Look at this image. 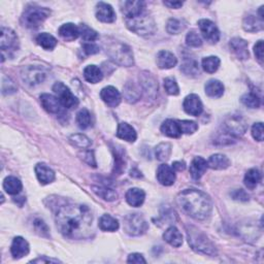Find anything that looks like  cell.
Here are the masks:
<instances>
[{
	"mask_svg": "<svg viewBox=\"0 0 264 264\" xmlns=\"http://www.w3.org/2000/svg\"><path fill=\"white\" fill-rule=\"evenodd\" d=\"M58 230L70 240H83L93 231V215L84 204H65L56 214Z\"/></svg>",
	"mask_w": 264,
	"mask_h": 264,
	"instance_id": "6da1fadb",
	"label": "cell"
},
{
	"mask_svg": "<svg viewBox=\"0 0 264 264\" xmlns=\"http://www.w3.org/2000/svg\"><path fill=\"white\" fill-rule=\"evenodd\" d=\"M176 202L187 215L196 219L206 220L212 209L208 195L196 189H186L177 195Z\"/></svg>",
	"mask_w": 264,
	"mask_h": 264,
	"instance_id": "7a4b0ae2",
	"label": "cell"
},
{
	"mask_svg": "<svg viewBox=\"0 0 264 264\" xmlns=\"http://www.w3.org/2000/svg\"><path fill=\"white\" fill-rule=\"evenodd\" d=\"M125 23L129 30L141 36L152 35L156 31V23L147 10L125 18Z\"/></svg>",
	"mask_w": 264,
	"mask_h": 264,
	"instance_id": "3957f363",
	"label": "cell"
},
{
	"mask_svg": "<svg viewBox=\"0 0 264 264\" xmlns=\"http://www.w3.org/2000/svg\"><path fill=\"white\" fill-rule=\"evenodd\" d=\"M187 236L191 248L198 253L214 256L217 254L214 244L201 230L194 226H187Z\"/></svg>",
	"mask_w": 264,
	"mask_h": 264,
	"instance_id": "277c9868",
	"label": "cell"
},
{
	"mask_svg": "<svg viewBox=\"0 0 264 264\" xmlns=\"http://www.w3.org/2000/svg\"><path fill=\"white\" fill-rule=\"evenodd\" d=\"M106 53L112 60L121 66L130 67L134 64V58L131 49L119 41H113L108 44Z\"/></svg>",
	"mask_w": 264,
	"mask_h": 264,
	"instance_id": "5b68a950",
	"label": "cell"
},
{
	"mask_svg": "<svg viewBox=\"0 0 264 264\" xmlns=\"http://www.w3.org/2000/svg\"><path fill=\"white\" fill-rule=\"evenodd\" d=\"M51 15V11L47 7L38 5H29L22 15V23L27 28H37L44 23Z\"/></svg>",
	"mask_w": 264,
	"mask_h": 264,
	"instance_id": "8992f818",
	"label": "cell"
},
{
	"mask_svg": "<svg viewBox=\"0 0 264 264\" xmlns=\"http://www.w3.org/2000/svg\"><path fill=\"white\" fill-rule=\"evenodd\" d=\"M21 76L25 84L33 87L45 82L48 76V70L40 65H28L22 68Z\"/></svg>",
	"mask_w": 264,
	"mask_h": 264,
	"instance_id": "52a82bcc",
	"label": "cell"
},
{
	"mask_svg": "<svg viewBox=\"0 0 264 264\" xmlns=\"http://www.w3.org/2000/svg\"><path fill=\"white\" fill-rule=\"evenodd\" d=\"M149 225L140 214H130L124 218V231L130 236H139L148 230Z\"/></svg>",
	"mask_w": 264,
	"mask_h": 264,
	"instance_id": "ba28073f",
	"label": "cell"
},
{
	"mask_svg": "<svg viewBox=\"0 0 264 264\" xmlns=\"http://www.w3.org/2000/svg\"><path fill=\"white\" fill-rule=\"evenodd\" d=\"M223 129L232 138H238V136L245 134L248 129V124L242 115H230L225 119Z\"/></svg>",
	"mask_w": 264,
	"mask_h": 264,
	"instance_id": "9c48e42d",
	"label": "cell"
},
{
	"mask_svg": "<svg viewBox=\"0 0 264 264\" xmlns=\"http://www.w3.org/2000/svg\"><path fill=\"white\" fill-rule=\"evenodd\" d=\"M53 91L57 95V98L61 102L63 107L67 109L76 108L79 106V99L76 98L70 89L61 82L56 83L53 86Z\"/></svg>",
	"mask_w": 264,
	"mask_h": 264,
	"instance_id": "30bf717a",
	"label": "cell"
},
{
	"mask_svg": "<svg viewBox=\"0 0 264 264\" xmlns=\"http://www.w3.org/2000/svg\"><path fill=\"white\" fill-rule=\"evenodd\" d=\"M198 26L203 37L206 38L210 44H217L220 39V31L217 28L215 23H212L211 20L208 19H202L198 21Z\"/></svg>",
	"mask_w": 264,
	"mask_h": 264,
	"instance_id": "8fae6325",
	"label": "cell"
},
{
	"mask_svg": "<svg viewBox=\"0 0 264 264\" xmlns=\"http://www.w3.org/2000/svg\"><path fill=\"white\" fill-rule=\"evenodd\" d=\"M0 47H1V52L4 53L5 51H17L19 48V39L14 30L11 28L2 27L1 28V41H0Z\"/></svg>",
	"mask_w": 264,
	"mask_h": 264,
	"instance_id": "7c38bea8",
	"label": "cell"
},
{
	"mask_svg": "<svg viewBox=\"0 0 264 264\" xmlns=\"http://www.w3.org/2000/svg\"><path fill=\"white\" fill-rule=\"evenodd\" d=\"M183 107L187 114L194 117H198L203 112L202 102L196 94H190L187 96L184 100Z\"/></svg>",
	"mask_w": 264,
	"mask_h": 264,
	"instance_id": "4fadbf2b",
	"label": "cell"
},
{
	"mask_svg": "<svg viewBox=\"0 0 264 264\" xmlns=\"http://www.w3.org/2000/svg\"><path fill=\"white\" fill-rule=\"evenodd\" d=\"M96 18L102 23H114L116 21V13L113 6L106 2H98L96 4Z\"/></svg>",
	"mask_w": 264,
	"mask_h": 264,
	"instance_id": "5bb4252c",
	"label": "cell"
},
{
	"mask_svg": "<svg viewBox=\"0 0 264 264\" xmlns=\"http://www.w3.org/2000/svg\"><path fill=\"white\" fill-rule=\"evenodd\" d=\"M40 104L47 112L51 114L58 115L62 113L63 106L61 105V102L57 98V96L48 94V93H44V94L40 95Z\"/></svg>",
	"mask_w": 264,
	"mask_h": 264,
	"instance_id": "9a60e30c",
	"label": "cell"
},
{
	"mask_svg": "<svg viewBox=\"0 0 264 264\" xmlns=\"http://www.w3.org/2000/svg\"><path fill=\"white\" fill-rule=\"evenodd\" d=\"M30 248L28 242L22 236H17L14 238L11 246V252L15 259H20L29 254Z\"/></svg>",
	"mask_w": 264,
	"mask_h": 264,
	"instance_id": "2e32d148",
	"label": "cell"
},
{
	"mask_svg": "<svg viewBox=\"0 0 264 264\" xmlns=\"http://www.w3.org/2000/svg\"><path fill=\"white\" fill-rule=\"evenodd\" d=\"M100 97L105 104L110 107L118 106L122 99L120 92L113 86H107L102 89L100 92Z\"/></svg>",
	"mask_w": 264,
	"mask_h": 264,
	"instance_id": "e0dca14e",
	"label": "cell"
},
{
	"mask_svg": "<svg viewBox=\"0 0 264 264\" xmlns=\"http://www.w3.org/2000/svg\"><path fill=\"white\" fill-rule=\"evenodd\" d=\"M229 46L233 52V54L240 60H246L249 58V50H248V42L241 37H234L229 42Z\"/></svg>",
	"mask_w": 264,
	"mask_h": 264,
	"instance_id": "ac0fdd59",
	"label": "cell"
},
{
	"mask_svg": "<svg viewBox=\"0 0 264 264\" xmlns=\"http://www.w3.org/2000/svg\"><path fill=\"white\" fill-rule=\"evenodd\" d=\"M157 180L163 186H172L176 182V173L172 166L161 164L157 169Z\"/></svg>",
	"mask_w": 264,
	"mask_h": 264,
	"instance_id": "d6986e66",
	"label": "cell"
},
{
	"mask_svg": "<svg viewBox=\"0 0 264 264\" xmlns=\"http://www.w3.org/2000/svg\"><path fill=\"white\" fill-rule=\"evenodd\" d=\"M35 174L41 185H48L55 181V173L45 163H38L35 165Z\"/></svg>",
	"mask_w": 264,
	"mask_h": 264,
	"instance_id": "ffe728a7",
	"label": "cell"
},
{
	"mask_svg": "<svg viewBox=\"0 0 264 264\" xmlns=\"http://www.w3.org/2000/svg\"><path fill=\"white\" fill-rule=\"evenodd\" d=\"M140 79L142 89L147 93V95L150 97H154L158 90V84L154 76H153L150 72H142L141 75L140 76Z\"/></svg>",
	"mask_w": 264,
	"mask_h": 264,
	"instance_id": "44dd1931",
	"label": "cell"
},
{
	"mask_svg": "<svg viewBox=\"0 0 264 264\" xmlns=\"http://www.w3.org/2000/svg\"><path fill=\"white\" fill-rule=\"evenodd\" d=\"M208 161L203 159L202 157H195L190 164L189 172L194 180H199L203 176V174L207 172L208 168Z\"/></svg>",
	"mask_w": 264,
	"mask_h": 264,
	"instance_id": "7402d4cb",
	"label": "cell"
},
{
	"mask_svg": "<svg viewBox=\"0 0 264 264\" xmlns=\"http://www.w3.org/2000/svg\"><path fill=\"white\" fill-rule=\"evenodd\" d=\"M157 65L161 70H170L177 64V59L168 51H160L157 55Z\"/></svg>",
	"mask_w": 264,
	"mask_h": 264,
	"instance_id": "603a6c76",
	"label": "cell"
},
{
	"mask_svg": "<svg viewBox=\"0 0 264 264\" xmlns=\"http://www.w3.org/2000/svg\"><path fill=\"white\" fill-rule=\"evenodd\" d=\"M120 5L121 12L125 18H129V17L146 10V3L143 1H122Z\"/></svg>",
	"mask_w": 264,
	"mask_h": 264,
	"instance_id": "cb8c5ba5",
	"label": "cell"
},
{
	"mask_svg": "<svg viewBox=\"0 0 264 264\" xmlns=\"http://www.w3.org/2000/svg\"><path fill=\"white\" fill-rule=\"evenodd\" d=\"M161 132L172 139H178L182 135V131L177 121L168 119L161 125Z\"/></svg>",
	"mask_w": 264,
	"mask_h": 264,
	"instance_id": "d4e9b609",
	"label": "cell"
},
{
	"mask_svg": "<svg viewBox=\"0 0 264 264\" xmlns=\"http://www.w3.org/2000/svg\"><path fill=\"white\" fill-rule=\"evenodd\" d=\"M146 193L140 188H131L126 193V201L133 208H139L144 201Z\"/></svg>",
	"mask_w": 264,
	"mask_h": 264,
	"instance_id": "484cf974",
	"label": "cell"
},
{
	"mask_svg": "<svg viewBox=\"0 0 264 264\" xmlns=\"http://www.w3.org/2000/svg\"><path fill=\"white\" fill-rule=\"evenodd\" d=\"M58 32L59 35L67 41H72L80 36V28L72 23L63 24Z\"/></svg>",
	"mask_w": 264,
	"mask_h": 264,
	"instance_id": "4316f807",
	"label": "cell"
},
{
	"mask_svg": "<svg viewBox=\"0 0 264 264\" xmlns=\"http://www.w3.org/2000/svg\"><path fill=\"white\" fill-rule=\"evenodd\" d=\"M117 136L119 139L124 140L128 142H134L136 141V138H138V135H136L135 129L133 128V127L125 122L119 124L118 130H117Z\"/></svg>",
	"mask_w": 264,
	"mask_h": 264,
	"instance_id": "83f0119b",
	"label": "cell"
},
{
	"mask_svg": "<svg viewBox=\"0 0 264 264\" xmlns=\"http://www.w3.org/2000/svg\"><path fill=\"white\" fill-rule=\"evenodd\" d=\"M163 238L170 246L178 248L183 245V235L175 226H170L163 233Z\"/></svg>",
	"mask_w": 264,
	"mask_h": 264,
	"instance_id": "f1b7e54d",
	"label": "cell"
},
{
	"mask_svg": "<svg viewBox=\"0 0 264 264\" xmlns=\"http://www.w3.org/2000/svg\"><path fill=\"white\" fill-rule=\"evenodd\" d=\"M206 94L211 98H219L224 94V85L218 80H210L206 86Z\"/></svg>",
	"mask_w": 264,
	"mask_h": 264,
	"instance_id": "f546056e",
	"label": "cell"
},
{
	"mask_svg": "<svg viewBox=\"0 0 264 264\" xmlns=\"http://www.w3.org/2000/svg\"><path fill=\"white\" fill-rule=\"evenodd\" d=\"M181 70L187 75H197L199 74V64L194 57L184 56Z\"/></svg>",
	"mask_w": 264,
	"mask_h": 264,
	"instance_id": "4dcf8cb0",
	"label": "cell"
},
{
	"mask_svg": "<svg viewBox=\"0 0 264 264\" xmlns=\"http://www.w3.org/2000/svg\"><path fill=\"white\" fill-rule=\"evenodd\" d=\"M243 27L248 32H257L263 29V20L257 18L255 15H248L244 18Z\"/></svg>",
	"mask_w": 264,
	"mask_h": 264,
	"instance_id": "1f68e13d",
	"label": "cell"
},
{
	"mask_svg": "<svg viewBox=\"0 0 264 264\" xmlns=\"http://www.w3.org/2000/svg\"><path fill=\"white\" fill-rule=\"evenodd\" d=\"M23 188L22 183L18 177L16 176H6L3 181V189L10 195H18Z\"/></svg>",
	"mask_w": 264,
	"mask_h": 264,
	"instance_id": "d6a6232c",
	"label": "cell"
},
{
	"mask_svg": "<svg viewBox=\"0 0 264 264\" xmlns=\"http://www.w3.org/2000/svg\"><path fill=\"white\" fill-rule=\"evenodd\" d=\"M84 78L91 84H97L104 79V73L96 65H88L84 70Z\"/></svg>",
	"mask_w": 264,
	"mask_h": 264,
	"instance_id": "836d02e7",
	"label": "cell"
},
{
	"mask_svg": "<svg viewBox=\"0 0 264 264\" xmlns=\"http://www.w3.org/2000/svg\"><path fill=\"white\" fill-rule=\"evenodd\" d=\"M229 165H230V160L222 154L211 155L208 161V166L216 170L226 169Z\"/></svg>",
	"mask_w": 264,
	"mask_h": 264,
	"instance_id": "e575fe53",
	"label": "cell"
},
{
	"mask_svg": "<svg viewBox=\"0 0 264 264\" xmlns=\"http://www.w3.org/2000/svg\"><path fill=\"white\" fill-rule=\"evenodd\" d=\"M98 225L102 231H109V232L118 230L119 226H120L119 225L117 219H115L114 217L107 214H105L100 217Z\"/></svg>",
	"mask_w": 264,
	"mask_h": 264,
	"instance_id": "d590c367",
	"label": "cell"
},
{
	"mask_svg": "<svg viewBox=\"0 0 264 264\" xmlns=\"http://www.w3.org/2000/svg\"><path fill=\"white\" fill-rule=\"evenodd\" d=\"M37 44L47 51H52L57 46V39L52 35V34L44 32L40 33L39 35L36 37Z\"/></svg>",
	"mask_w": 264,
	"mask_h": 264,
	"instance_id": "8d00e7d4",
	"label": "cell"
},
{
	"mask_svg": "<svg viewBox=\"0 0 264 264\" xmlns=\"http://www.w3.org/2000/svg\"><path fill=\"white\" fill-rule=\"evenodd\" d=\"M261 181V174L257 168H252L246 172L245 176V185L248 187L249 189H254L256 188V186L260 183Z\"/></svg>",
	"mask_w": 264,
	"mask_h": 264,
	"instance_id": "74e56055",
	"label": "cell"
},
{
	"mask_svg": "<svg viewBox=\"0 0 264 264\" xmlns=\"http://www.w3.org/2000/svg\"><path fill=\"white\" fill-rule=\"evenodd\" d=\"M220 59L217 56H209L202 59L201 66L203 70L208 73H214L218 70L220 66Z\"/></svg>",
	"mask_w": 264,
	"mask_h": 264,
	"instance_id": "f35d334b",
	"label": "cell"
},
{
	"mask_svg": "<svg viewBox=\"0 0 264 264\" xmlns=\"http://www.w3.org/2000/svg\"><path fill=\"white\" fill-rule=\"evenodd\" d=\"M124 96L127 101L130 102V104H134L141 98V92L133 83H128L124 88Z\"/></svg>",
	"mask_w": 264,
	"mask_h": 264,
	"instance_id": "ab89813d",
	"label": "cell"
},
{
	"mask_svg": "<svg viewBox=\"0 0 264 264\" xmlns=\"http://www.w3.org/2000/svg\"><path fill=\"white\" fill-rule=\"evenodd\" d=\"M93 191H94L99 197H101L102 199H105L106 201H113L117 199L118 197L117 192L112 188H108V187L95 186V187H93Z\"/></svg>",
	"mask_w": 264,
	"mask_h": 264,
	"instance_id": "60d3db41",
	"label": "cell"
},
{
	"mask_svg": "<svg viewBox=\"0 0 264 264\" xmlns=\"http://www.w3.org/2000/svg\"><path fill=\"white\" fill-rule=\"evenodd\" d=\"M172 155V144L169 142H161L155 149V156L159 161H166Z\"/></svg>",
	"mask_w": 264,
	"mask_h": 264,
	"instance_id": "b9f144b4",
	"label": "cell"
},
{
	"mask_svg": "<svg viewBox=\"0 0 264 264\" xmlns=\"http://www.w3.org/2000/svg\"><path fill=\"white\" fill-rule=\"evenodd\" d=\"M76 123L81 129H87L92 125V117L87 108H82L76 115Z\"/></svg>",
	"mask_w": 264,
	"mask_h": 264,
	"instance_id": "7bdbcfd3",
	"label": "cell"
},
{
	"mask_svg": "<svg viewBox=\"0 0 264 264\" xmlns=\"http://www.w3.org/2000/svg\"><path fill=\"white\" fill-rule=\"evenodd\" d=\"M70 141L73 144V146L81 148V149H87L91 146V140L85 134H72L70 136Z\"/></svg>",
	"mask_w": 264,
	"mask_h": 264,
	"instance_id": "ee69618b",
	"label": "cell"
},
{
	"mask_svg": "<svg viewBox=\"0 0 264 264\" xmlns=\"http://www.w3.org/2000/svg\"><path fill=\"white\" fill-rule=\"evenodd\" d=\"M186 22L184 20H178V19H170L167 22L166 25V30L170 34H178L186 28Z\"/></svg>",
	"mask_w": 264,
	"mask_h": 264,
	"instance_id": "f6af8a7d",
	"label": "cell"
},
{
	"mask_svg": "<svg viewBox=\"0 0 264 264\" xmlns=\"http://www.w3.org/2000/svg\"><path fill=\"white\" fill-rule=\"evenodd\" d=\"M242 104L249 108H258L260 106V99L255 93H246L241 98Z\"/></svg>",
	"mask_w": 264,
	"mask_h": 264,
	"instance_id": "bcb514c9",
	"label": "cell"
},
{
	"mask_svg": "<svg viewBox=\"0 0 264 264\" xmlns=\"http://www.w3.org/2000/svg\"><path fill=\"white\" fill-rule=\"evenodd\" d=\"M79 28H80V35L85 41L93 42L97 39L98 37L97 32L95 30H93L92 28H90L89 26H87V25L81 24Z\"/></svg>",
	"mask_w": 264,
	"mask_h": 264,
	"instance_id": "7dc6e473",
	"label": "cell"
},
{
	"mask_svg": "<svg viewBox=\"0 0 264 264\" xmlns=\"http://www.w3.org/2000/svg\"><path fill=\"white\" fill-rule=\"evenodd\" d=\"M125 157H124V152L116 149L115 152V169L114 172L117 173V175H121L123 170H125Z\"/></svg>",
	"mask_w": 264,
	"mask_h": 264,
	"instance_id": "c3c4849f",
	"label": "cell"
},
{
	"mask_svg": "<svg viewBox=\"0 0 264 264\" xmlns=\"http://www.w3.org/2000/svg\"><path fill=\"white\" fill-rule=\"evenodd\" d=\"M164 89H165L167 94L173 95V96L178 95V93H180V88H178V85H177L176 79L172 78V76L164 79Z\"/></svg>",
	"mask_w": 264,
	"mask_h": 264,
	"instance_id": "681fc988",
	"label": "cell"
},
{
	"mask_svg": "<svg viewBox=\"0 0 264 264\" xmlns=\"http://www.w3.org/2000/svg\"><path fill=\"white\" fill-rule=\"evenodd\" d=\"M186 44H187V46L191 47V48H198V47H201V45H202V39L196 31L192 30L188 34H187Z\"/></svg>",
	"mask_w": 264,
	"mask_h": 264,
	"instance_id": "f907efd6",
	"label": "cell"
},
{
	"mask_svg": "<svg viewBox=\"0 0 264 264\" xmlns=\"http://www.w3.org/2000/svg\"><path fill=\"white\" fill-rule=\"evenodd\" d=\"M177 123H178V125H180L182 133H185V134H193L194 132H196L198 129L197 123H195L193 121L183 120V121H177Z\"/></svg>",
	"mask_w": 264,
	"mask_h": 264,
	"instance_id": "816d5d0a",
	"label": "cell"
},
{
	"mask_svg": "<svg viewBox=\"0 0 264 264\" xmlns=\"http://www.w3.org/2000/svg\"><path fill=\"white\" fill-rule=\"evenodd\" d=\"M33 226L36 232L41 236H49V227L42 219L36 218L33 221Z\"/></svg>",
	"mask_w": 264,
	"mask_h": 264,
	"instance_id": "f5cc1de1",
	"label": "cell"
},
{
	"mask_svg": "<svg viewBox=\"0 0 264 264\" xmlns=\"http://www.w3.org/2000/svg\"><path fill=\"white\" fill-rule=\"evenodd\" d=\"M16 91H17V87L14 84V82L11 79L4 76V78L2 79V94L3 95L12 94V93H15Z\"/></svg>",
	"mask_w": 264,
	"mask_h": 264,
	"instance_id": "db71d44e",
	"label": "cell"
},
{
	"mask_svg": "<svg viewBox=\"0 0 264 264\" xmlns=\"http://www.w3.org/2000/svg\"><path fill=\"white\" fill-rule=\"evenodd\" d=\"M252 135L253 138L258 141H263V123H255L252 127Z\"/></svg>",
	"mask_w": 264,
	"mask_h": 264,
	"instance_id": "11a10c76",
	"label": "cell"
},
{
	"mask_svg": "<svg viewBox=\"0 0 264 264\" xmlns=\"http://www.w3.org/2000/svg\"><path fill=\"white\" fill-rule=\"evenodd\" d=\"M83 50L87 55H94L99 52V48L94 44V42H86V44H84Z\"/></svg>",
	"mask_w": 264,
	"mask_h": 264,
	"instance_id": "9f6ffc18",
	"label": "cell"
},
{
	"mask_svg": "<svg viewBox=\"0 0 264 264\" xmlns=\"http://www.w3.org/2000/svg\"><path fill=\"white\" fill-rule=\"evenodd\" d=\"M231 196L235 200H241V201H246L249 200V195L246 193L245 190L243 189H237L234 192L231 193Z\"/></svg>",
	"mask_w": 264,
	"mask_h": 264,
	"instance_id": "6f0895ef",
	"label": "cell"
},
{
	"mask_svg": "<svg viewBox=\"0 0 264 264\" xmlns=\"http://www.w3.org/2000/svg\"><path fill=\"white\" fill-rule=\"evenodd\" d=\"M254 53L256 58L258 59V61L262 64L263 61V41L259 40L256 45L254 46Z\"/></svg>",
	"mask_w": 264,
	"mask_h": 264,
	"instance_id": "680465c9",
	"label": "cell"
},
{
	"mask_svg": "<svg viewBox=\"0 0 264 264\" xmlns=\"http://www.w3.org/2000/svg\"><path fill=\"white\" fill-rule=\"evenodd\" d=\"M127 262L128 263H136V264H141V263H147L146 259L143 258L141 254L139 253H133L130 254L128 256V259H127Z\"/></svg>",
	"mask_w": 264,
	"mask_h": 264,
	"instance_id": "91938a15",
	"label": "cell"
},
{
	"mask_svg": "<svg viewBox=\"0 0 264 264\" xmlns=\"http://www.w3.org/2000/svg\"><path fill=\"white\" fill-rule=\"evenodd\" d=\"M84 160L86 161V162L93 167H96V161H95V157H94V153L92 151H88L84 154Z\"/></svg>",
	"mask_w": 264,
	"mask_h": 264,
	"instance_id": "94428289",
	"label": "cell"
},
{
	"mask_svg": "<svg viewBox=\"0 0 264 264\" xmlns=\"http://www.w3.org/2000/svg\"><path fill=\"white\" fill-rule=\"evenodd\" d=\"M49 263V262H53V263H58V262H60L58 259H54V258H48L47 256H41L39 258H36V259H34L31 261V263Z\"/></svg>",
	"mask_w": 264,
	"mask_h": 264,
	"instance_id": "6125c7cd",
	"label": "cell"
},
{
	"mask_svg": "<svg viewBox=\"0 0 264 264\" xmlns=\"http://www.w3.org/2000/svg\"><path fill=\"white\" fill-rule=\"evenodd\" d=\"M172 167L174 168V170H176V172H182V170L186 168V163L184 161H176V162L173 163Z\"/></svg>",
	"mask_w": 264,
	"mask_h": 264,
	"instance_id": "be15d7a7",
	"label": "cell"
},
{
	"mask_svg": "<svg viewBox=\"0 0 264 264\" xmlns=\"http://www.w3.org/2000/svg\"><path fill=\"white\" fill-rule=\"evenodd\" d=\"M164 4L169 8H180L184 3L182 1H164Z\"/></svg>",
	"mask_w": 264,
	"mask_h": 264,
	"instance_id": "e7e4bbea",
	"label": "cell"
}]
</instances>
